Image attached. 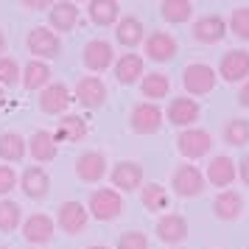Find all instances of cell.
I'll use <instances>...</instances> for the list:
<instances>
[{
  "label": "cell",
  "instance_id": "1",
  "mask_svg": "<svg viewBox=\"0 0 249 249\" xmlns=\"http://www.w3.org/2000/svg\"><path fill=\"white\" fill-rule=\"evenodd\" d=\"M87 213L95 221H115L118 215L124 213V199L115 188H95L90 193V204H87Z\"/></svg>",
  "mask_w": 249,
  "mask_h": 249
},
{
  "label": "cell",
  "instance_id": "2",
  "mask_svg": "<svg viewBox=\"0 0 249 249\" xmlns=\"http://www.w3.org/2000/svg\"><path fill=\"white\" fill-rule=\"evenodd\" d=\"M25 45H28V53L39 62H48V59H56L62 53V39L59 34H53L45 25H34L28 36H25Z\"/></svg>",
  "mask_w": 249,
  "mask_h": 249
},
{
  "label": "cell",
  "instance_id": "3",
  "mask_svg": "<svg viewBox=\"0 0 249 249\" xmlns=\"http://www.w3.org/2000/svg\"><path fill=\"white\" fill-rule=\"evenodd\" d=\"M162 121H165L162 109H160L157 104H151V101L135 104L132 112H129V126H132L135 135H154V132H160Z\"/></svg>",
  "mask_w": 249,
  "mask_h": 249
},
{
  "label": "cell",
  "instance_id": "4",
  "mask_svg": "<svg viewBox=\"0 0 249 249\" xmlns=\"http://www.w3.org/2000/svg\"><path fill=\"white\" fill-rule=\"evenodd\" d=\"M215 81H218L215 70L210 65H204V62H193V65L182 70V84L191 95H207L215 87Z\"/></svg>",
  "mask_w": 249,
  "mask_h": 249
},
{
  "label": "cell",
  "instance_id": "5",
  "mask_svg": "<svg viewBox=\"0 0 249 249\" xmlns=\"http://www.w3.org/2000/svg\"><path fill=\"white\" fill-rule=\"evenodd\" d=\"M90 224V213L81 202H62L56 213V227L68 235H81Z\"/></svg>",
  "mask_w": 249,
  "mask_h": 249
},
{
  "label": "cell",
  "instance_id": "6",
  "mask_svg": "<svg viewBox=\"0 0 249 249\" xmlns=\"http://www.w3.org/2000/svg\"><path fill=\"white\" fill-rule=\"evenodd\" d=\"M177 148H179V154L185 160H202L210 154L213 137H210V132H204V129H185L177 137Z\"/></svg>",
  "mask_w": 249,
  "mask_h": 249
},
{
  "label": "cell",
  "instance_id": "7",
  "mask_svg": "<svg viewBox=\"0 0 249 249\" xmlns=\"http://www.w3.org/2000/svg\"><path fill=\"white\" fill-rule=\"evenodd\" d=\"M171 188L182 199H196L204 191V174L196 165H179L171 174Z\"/></svg>",
  "mask_w": 249,
  "mask_h": 249
},
{
  "label": "cell",
  "instance_id": "8",
  "mask_svg": "<svg viewBox=\"0 0 249 249\" xmlns=\"http://www.w3.org/2000/svg\"><path fill=\"white\" fill-rule=\"evenodd\" d=\"M224 81L235 84V81H247L249 79V51L235 48V51H227L221 62H218V73Z\"/></svg>",
  "mask_w": 249,
  "mask_h": 249
},
{
  "label": "cell",
  "instance_id": "9",
  "mask_svg": "<svg viewBox=\"0 0 249 249\" xmlns=\"http://www.w3.org/2000/svg\"><path fill=\"white\" fill-rule=\"evenodd\" d=\"M81 62H84V68L92 70V73H104V70L112 68L115 51L107 39H90V42L84 45V51H81Z\"/></svg>",
  "mask_w": 249,
  "mask_h": 249
},
{
  "label": "cell",
  "instance_id": "10",
  "mask_svg": "<svg viewBox=\"0 0 249 249\" xmlns=\"http://www.w3.org/2000/svg\"><path fill=\"white\" fill-rule=\"evenodd\" d=\"M193 39L202 45H218L227 36V20L221 14H204L193 23Z\"/></svg>",
  "mask_w": 249,
  "mask_h": 249
},
{
  "label": "cell",
  "instance_id": "11",
  "mask_svg": "<svg viewBox=\"0 0 249 249\" xmlns=\"http://www.w3.org/2000/svg\"><path fill=\"white\" fill-rule=\"evenodd\" d=\"M73 101H79L84 109H98L107 101V84L98 76H84L73 90Z\"/></svg>",
  "mask_w": 249,
  "mask_h": 249
},
{
  "label": "cell",
  "instance_id": "12",
  "mask_svg": "<svg viewBox=\"0 0 249 249\" xmlns=\"http://www.w3.org/2000/svg\"><path fill=\"white\" fill-rule=\"evenodd\" d=\"M53 230H56V221L45 213H31L23 221V238L34 247H42V244H51L53 241Z\"/></svg>",
  "mask_w": 249,
  "mask_h": 249
},
{
  "label": "cell",
  "instance_id": "13",
  "mask_svg": "<svg viewBox=\"0 0 249 249\" xmlns=\"http://www.w3.org/2000/svg\"><path fill=\"white\" fill-rule=\"evenodd\" d=\"M17 185H20V191L28 196V199H45L48 193H51V177H48L45 168H39V165H28L23 171V177H17Z\"/></svg>",
  "mask_w": 249,
  "mask_h": 249
},
{
  "label": "cell",
  "instance_id": "14",
  "mask_svg": "<svg viewBox=\"0 0 249 249\" xmlns=\"http://www.w3.org/2000/svg\"><path fill=\"white\" fill-rule=\"evenodd\" d=\"M70 104H73V92L59 81L48 84L45 90L39 92V109L45 115H65Z\"/></svg>",
  "mask_w": 249,
  "mask_h": 249
},
{
  "label": "cell",
  "instance_id": "15",
  "mask_svg": "<svg viewBox=\"0 0 249 249\" xmlns=\"http://www.w3.org/2000/svg\"><path fill=\"white\" fill-rule=\"evenodd\" d=\"M76 177L87 185H95L107 177V157L101 151H81L76 160Z\"/></svg>",
  "mask_w": 249,
  "mask_h": 249
},
{
  "label": "cell",
  "instance_id": "16",
  "mask_svg": "<svg viewBox=\"0 0 249 249\" xmlns=\"http://www.w3.org/2000/svg\"><path fill=\"white\" fill-rule=\"evenodd\" d=\"M112 185L124 193L140 191L143 188V165L135 160H121L112 168Z\"/></svg>",
  "mask_w": 249,
  "mask_h": 249
},
{
  "label": "cell",
  "instance_id": "17",
  "mask_svg": "<svg viewBox=\"0 0 249 249\" xmlns=\"http://www.w3.org/2000/svg\"><path fill=\"white\" fill-rule=\"evenodd\" d=\"M48 23H51V31L53 34H68L76 28L79 23V6L70 3V0H59L48 9Z\"/></svg>",
  "mask_w": 249,
  "mask_h": 249
},
{
  "label": "cell",
  "instance_id": "18",
  "mask_svg": "<svg viewBox=\"0 0 249 249\" xmlns=\"http://www.w3.org/2000/svg\"><path fill=\"white\" fill-rule=\"evenodd\" d=\"M199 115H202V109H199V104L193 101V98H174V101L168 104V109H165V118H168V124L174 126H188L191 129L196 121H199Z\"/></svg>",
  "mask_w": 249,
  "mask_h": 249
},
{
  "label": "cell",
  "instance_id": "19",
  "mask_svg": "<svg viewBox=\"0 0 249 249\" xmlns=\"http://www.w3.org/2000/svg\"><path fill=\"white\" fill-rule=\"evenodd\" d=\"M87 135H90V126L81 115H62L56 132H53V140L56 143H81Z\"/></svg>",
  "mask_w": 249,
  "mask_h": 249
},
{
  "label": "cell",
  "instance_id": "20",
  "mask_svg": "<svg viewBox=\"0 0 249 249\" xmlns=\"http://www.w3.org/2000/svg\"><path fill=\"white\" fill-rule=\"evenodd\" d=\"M146 56L151 62H171L177 56V39L168 31H154L146 36Z\"/></svg>",
  "mask_w": 249,
  "mask_h": 249
},
{
  "label": "cell",
  "instance_id": "21",
  "mask_svg": "<svg viewBox=\"0 0 249 249\" xmlns=\"http://www.w3.org/2000/svg\"><path fill=\"white\" fill-rule=\"evenodd\" d=\"M25 143H28V154H31L36 162H51V160H56V154H59V143L53 140V132H45V129L34 132Z\"/></svg>",
  "mask_w": 249,
  "mask_h": 249
},
{
  "label": "cell",
  "instance_id": "22",
  "mask_svg": "<svg viewBox=\"0 0 249 249\" xmlns=\"http://www.w3.org/2000/svg\"><path fill=\"white\" fill-rule=\"evenodd\" d=\"M238 177V168L232 157H227V154H218V157L210 160V165H207V174H204V179L215 185V188H227V185H232V179Z\"/></svg>",
  "mask_w": 249,
  "mask_h": 249
},
{
  "label": "cell",
  "instance_id": "23",
  "mask_svg": "<svg viewBox=\"0 0 249 249\" xmlns=\"http://www.w3.org/2000/svg\"><path fill=\"white\" fill-rule=\"evenodd\" d=\"M213 213L218 221H235L244 213V196L238 191H221L213 199Z\"/></svg>",
  "mask_w": 249,
  "mask_h": 249
},
{
  "label": "cell",
  "instance_id": "24",
  "mask_svg": "<svg viewBox=\"0 0 249 249\" xmlns=\"http://www.w3.org/2000/svg\"><path fill=\"white\" fill-rule=\"evenodd\" d=\"M157 238L162 244H179L188 238V221L179 213H165L157 221Z\"/></svg>",
  "mask_w": 249,
  "mask_h": 249
},
{
  "label": "cell",
  "instance_id": "25",
  "mask_svg": "<svg viewBox=\"0 0 249 249\" xmlns=\"http://www.w3.org/2000/svg\"><path fill=\"white\" fill-rule=\"evenodd\" d=\"M143 36H146V28H143V23L137 20L135 14L121 17V20L115 23V39H118V45L137 48L140 42H143Z\"/></svg>",
  "mask_w": 249,
  "mask_h": 249
},
{
  "label": "cell",
  "instance_id": "26",
  "mask_svg": "<svg viewBox=\"0 0 249 249\" xmlns=\"http://www.w3.org/2000/svg\"><path fill=\"white\" fill-rule=\"evenodd\" d=\"M20 76H23V87L25 90H45L48 84H51V68H48V62H39V59H31L23 70H20Z\"/></svg>",
  "mask_w": 249,
  "mask_h": 249
},
{
  "label": "cell",
  "instance_id": "27",
  "mask_svg": "<svg viewBox=\"0 0 249 249\" xmlns=\"http://www.w3.org/2000/svg\"><path fill=\"white\" fill-rule=\"evenodd\" d=\"M115 79L118 84H135V81L143 79V56H137V53H124V56L115 62Z\"/></svg>",
  "mask_w": 249,
  "mask_h": 249
},
{
  "label": "cell",
  "instance_id": "28",
  "mask_svg": "<svg viewBox=\"0 0 249 249\" xmlns=\"http://www.w3.org/2000/svg\"><path fill=\"white\" fill-rule=\"evenodd\" d=\"M87 14H90V20L95 25H107L118 23V17H121V3L118 0H90L87 3Z\"/></svg>",
  "mask_w": 249,
  "mask_h": 249
},
{
  "label": "cell",
  "instance_id": "29",
  "mask_svg": "<svg viewBox=\"0 0 249 249\" xmlns=\"http://www.w3.org/2000/svg\"><path fill=\"white\" fill-rule=\"evenodd\" d=\"M25 154H28V143H25L23 135H17V132H3L0 135V160L20 162Z\"/></svg>",
  "mask_w": 249,
  "mask_h": 249
},
{
  "label": "cell",
  "instance_id": "30",
  "mask_svg": "<svg viewBox=\"0 0 249 249\" xmlns=\"http://www.w3.org/2000/svg\"><path fill=\"white\" fill-rule=\"evenodd\" d=\"M171 90V81L165 73H143V79H140V92H143V98H151V104L160 101V98H165Z\"/></svg>",
  "mask_w": 249,
  "mask_h": 249
},
{
  "label": "cell",
  "instance_id": "31",
  "mask_svg": "<svg viewBox=\"0 0 249 249\" xmlns=\"http://www.w3.org/2000/svg\"><path fill=\"white\" fill-rule=\"evenodd\" d=\"M140 202L146 210L151 213H160V210H168V191L160 185V182H146L140 188Z\"/></svg>",
  "mask_w": 249,
  "mask_h": 249
},
{
  "label": "cell",
  "instance_id": "32",
  "mask_svg": "<svg viewBox=\"0 0 249 249\" xmlns=\"http://www.w3.org/2000/svg\"><path fill=\"white\" fill-rule=\"evenodd\" d=\"M160 14L165 23H188L193 17V3L191 0H162Z\"/></svg>",
  "mask_w": 249,
  "mask_h": 249
},
{
  "label": "cell",
  "instance_id": "33",
  "mask_svg": "<svg viewBox=\"0 0 249 249\" xmlns=\"http://www.w3.org/2000/svg\"><path fill=\"white\" fill-rule=\"evenodd\" d=\"M224 143L227 146H247L249 143V121L247 118H232L224 124Z\"/></svg>",
  "mask_w": 249,
  "mask_h": 249
},
{
  "label": "cell",
  "instance_id": "34",
  "mask_svg": "<svg viewBox=\"0 0 249 249\" xmlns=\"http://www.w3.org/2000/svg\"><path fill=\"white\" fill-rule=\"evenodd\" d=\"M23 221V210L20 204L12 199H0V232H14Z\"/></svg>",
  "mask_w": 249,
  "mask_h": 249
},
{
  "label": "cell",
  "instance_id": "35",
  "mask_svg": "<svg viewBox=\"0 0 249 249\" xmlns=\"http://www.w3.org/2000/svg\"><path fill=\"white\" fill-rule=\"evenodd\" d=\"M227 31H232L238 39L249 42V6H238L227 20Z\"/></svg>",
  "mask_w": 249,
  "mask_h": 249
},
{
  "label": "cell",
  "instance_id": "36",
  "mask_svg": "<svg viewBox=\"0 0 249 249\" xmlns=\"http://www.w3.org/2000/svg\"><path fill=\"white\" fill-rule=\"evenodd\" d=\"M20 81V65L12 56H0V87H14Z\"/></svg>",
  "mask_w": 249,
  "mask_h": 249
},
{
  "label": "cell",
  "instance_id": "37",
  "mask_svg": "<svg viewBox=\"0 0 249 249\" xmlns=\"http://www.w3.org/2000/svg\"><path fill=\"white\" fill-rule=\"evenodd\" d=\"M115 249H148V238L140 230H129V232H121Z\"/></svg>",
  "mask_w": 249,
  "mask_h": 249
},
{
  "label": "cell",
  "instance_id": "38",
  "mask_svg": "<svg viewBox=\"0 0 249 249\" xmlns=\"http://www.w3.org/2000/svg\"><path fill=\"white\" fill-rule=\"evenodd\" d=\"M17 188V174L12 165H0V196H9Z\"/></svg>",
  "mask_w": 249,
  "mask_h": 249
},
{
  "label": "cell",
  "instance_id": "39",
  "mask_svg": "<svg viewBox=\"0 0 249 249\" xmlns=\"http://www.w3.org/2000/svg\"><path fill=\"white\" fill-rule=\"evenodd\" d=\"M235 168H238V177L244 179V185H249V154L241 157V162H235Z\"/></svg>",
  "mask_w": 249,
  "mask_h": 249
},
{
  "label": "cell",
  "instance_id": "40",
  "mask_svg": "<svg viewBox=\"0 0 249 249\" xmlns=\"http://www.w3.org/2000/svg\"><path fill=\"white\" fill-rule=\"evenodd\" d=\"M23 9H31V12H42V9H51L48 0H23Z\"/></svg>",
  "mask_w": 249,
  "mask_h": 249
},
{
  "label": "cell",
  "instance_id": "41",
  "mask_svg": "<svg viewBox=\"0 0 249 249\" xmlns=\"http://www.w3.org/2000/svg\"><path fill=\"white\" fill-rule=\"evenodd\" d=\"M238 104L249 109V79L244 81V84H241V90H238Z\"/></svg>",
  "mask_w": 249,
  "mask_h": 249
},
{
  "label": "cell",
  "instance_id": "42",
  "mask_svg": "<svg viewBox=\"0 0 249 249\" xmlns=\"http://www.w3.org/2000/svg\"><path fill=\"white\" fill-rule=\"evenodd\" d=\"M3 53H6V34L0 31V56H3Z\"/></svg>",
  "mask_w": 249,
  "mask_h": 249
},
{
  "label": "cell",
  "instance_id": "43",
  "mask_svg": "<svg viewBox=\"0 0 249 249\" xmlns=\"http://www.w3.org/2000/svg\"><path fill=\"white\" fill-rule=\"evenodd\" d=\"M3 104H6V92H3V87H0V109H3Z\"/></svg>",
  "mask_w": 249,
  "mask_h": 249
},
{
  "label": "cell",
  "instance_id": "44",
  "mask_svg": "<svg viewBox=\"0 0 249 249\" xmlns=\"http://www.w3.org/2000/svg\"><path fill=\"white\" fill-rule=\"evenodd\" d=\"M87 249H109V247H104V244H95V247H87Z\"/></svg>",
  "mask_w": 249,
  "mask_h": 249
},
{
  "label": "cell",
  "instance_id": "45",
  "mask_svg": "<svg viewBox=\"0 0 249 249\" xmlns=\"http://www.w3.org/2000/svg\"><path fill=\"white\" fill-rule=\"evenodd\" d=\"M0 249H9V247H0Z\"/></svg>",
  "mask_w": 249,
  "mask_h": 249
},
{
  "label": "cell",
  "instance_id": "46",
  "mask_svg": "<svg viewBox=\"0 0 249 249\" xmlns=\"http://www.w3.org/2000/svg\"><path fill=\"white\" fill-rule=\"evenodd\" d=\"M247 249H249V247H247Z\"/></svg>",
  "mask_w": 249,
  "mask_h": 249
}]
</instances>
